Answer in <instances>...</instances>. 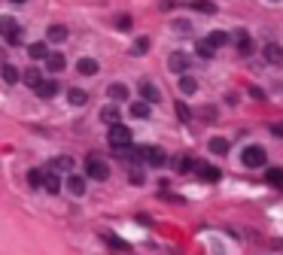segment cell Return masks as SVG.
<instances>
[{
  "mask_svg": "<svg viewBox=\"0 0 283 255\" xmlns=\"http://www.w3.org/2000/svg\"><path fill=\"white\" fill-rule=\"evenodd\" d=\"M101 119L107 122V125H116V122H119V106H116V103L104 106V109H101Z\"/></svg>",
  "mask_w": 283,
  "mask_h": 255,
  "instance_id": "cell-27",
  "label": "cell"
},
{
  "mask_svg": "<svg viewBox=\"0 0 283 255\" xmlns=\"http://www.w3.org/2000/svg\"><path fill=\"white\" fill-rule=\"evenodd\" d=\"M265 182L271 189H283V167H268L265 170Z\"/></svg>",
  "mask_w": 283,
  "mask_h": 255,
  "instance_id": "cell-15",
  "label": "cell"
},
{
  "mask_svg": "<svg viewBox=\"0 0 283 255\" xmlns=\"http://www.w3.org/2000/svg\"><path fill=\"white\" fill-rule=\"evenodd\" d=\"M198 176L204 179V182H216L219 179V167H213V164H198Z\"/></svg>",
  "mask_w": 283,
  "mask_h": 255,
  "instance_id": "cell-18",
  "label": "cell"
},
{
  "mask_svg": "<svg viewBox=\"0 0 283 255\" xmlns=\"http://www.w3.org/2000/svg\"><path fill=\"white\" fill-rule=\"evenodd\" d=\"M195 52H198V58H213V46H210L207 40H201V43H195Z\"/></svg>",
  "mask_w": 283,
  "mask_h": 255,
  "instance_id": "cell-33",
  "label": "cell"
},
{
  "mask_svg": "<svg viewBox=\"0 0 283 255\" xmlns=\"http://www.w3.org/2000/svg\"><path fill=\"white\" fill-rule=\"evenodd\" d=\"M98 61L95 58H79L76 61V73H82V76H95V73H98Z\"/></svg>",
  "mask_w": 283,
  "mask_h": 255,
  "instance_id": "cell-14",
  "label": "cell"
},
{
  "mask_svg": "<svg viewBox=\"0 0 283 255\" xmlns=\"http://www.w3.org/2000/svg\"><path fill=\"white\" fill-rule=\"evenodd\" d=\"M85 176H88V179H98V182H104V179L110 176L107 161H101V158H88V161H85Z\"/></svg>",
  "mask_w": 283,
  "mask_h": 255,
  "instance_id": "cell-2",
  "label": "cell"
},
{
  "mask_svg": "<svg viewBox=\"0 0 283 255\" xmlns=\"http://www.w3.org/2000/svg\"><path fill=\"white\" fill-rule=\"evenodd\" d=\"M131 116L134 119H149V103L146 100H134L131 103Z\"/></svg>",
  "mask_w": 283,
  "mask_h": 255,
  "instance_id": "cell-26",
  "label": "cell"
},
{
  "mask_svg": "<svg viewBox=\"0 0 283 255\" xmlns=\"http://www.w3.org/2000/svg\"><path fill=\"white\" fill-rule=\"evenodd\" d=\"M107 140H110L113 149H125V146L131 143V131H128L122 122H116V125H110V137H107Z\"/></svg>",
  "mask_w": 283,
  "mask_h": 255,
  "instance_id": "cell-1",
  "label": "cell"
},
{
  "mask_svg": "<svg viewBox=\"0 0 283 255\" xmlns=\"http://www.w3.org/2000/svg\"><path fill=\"white\" fill-rule=\"evenodd\" d=\"M241 161L247 164V167H262V164L268 161V155H265L262 146H247V149L241 152Z\"/></svg>",
  "mask_w": 283,
  "mask_h": 255,
  "instance_id": "cell-3",
  "label": "cell"
},
{
  "mask_svg": "<svg viewBox=\"0 0 283 255\" xmlns=\"http://www.w3.org/2000/svg\"><path fill=\"white\" fill-rule=\"evenodd\" d=\"M201 116H204V122H216V119H219V116H216V109H213V106H207V109H204V113H201Z\"/></svg>",
  "mask_w": 283,
  "mask_h": 255,
  "instance_id": "cell-38",
  "label": "cell"
},
{
  "mask_svg": "<svg viewBox=\"0 0 283 255\" xmlns=\"http://www.w3.org/2000/svg\"><path fill=\"white\" fill-rule=\"evenodd\" d=\"M168 67H171L174 73H180V76H183V73L192 67V58H189L186 52H171V58H168Z\"/></svg>",
  "mask_w": 283,
  "mask_h": 255,
  "instance_id": "cell-4",
  "label": "cell"
},
{
  "mask_svg": "<svg viewBox=\"0 0 283 255\" xmlns=\"http://www.w3.org/2000/svg\"><path fill=\"white\" fill-rule=\"evenodd\" d=\"M262 55H265V61H268V64H283V46L280 43H265Z\"/></svg>",
  "mask_w": 283,
  "mask_h": 255,
  "instance_id": "cell-6",
  "label": "cell"
},
{
  "mask_svg": "<svg viewBox=\"0 0 283 255\" xmlns=\"http://www.w3.org/2000/svg\"><path fill=\"white\" fill-rule=\"evenodd\" d=\"M140 152H143V164H152V167H162L165 164V152L158 146H140Z\"/></svg>",
  "mask_w": 283,
  "mask_h": 255,
  "instance_id": "cell-5",
  "label": "cell"
},
{
  "mask_svg": "<svg viewBox=\"0 0 283 255\" xmlns=\"http://www.w3.org/2000/svg\"><path fill=\"white\" fill-rule=\"evenodd\" d=\"M174 28L180 31V33H189V31H192V25H189V22H183V18H180V22H174Z\"/></svg>",
  "mask_w": 283,
  "mask_h": 255,
  "instance_id": "cell-39",
  "label": "cell"
},
{
  "mask_svg": "<svg viewBox=\"0 0 283 255\" xmlns=\"http://www.w3.org/2000/svg\"><path fill=\"white\" fill-rule=\"evenodd\" d=\"M52 170H55V173H67V170H73V158H70V155H58V158H52Z\"/></svg>",
  "mask_w": 283,
  "mask_h": 255,
  "instance_id": "cell-19",
  "label": "cell"
},
{
  "mask_svg": "<svg viewBox=\"0 0 283 255\" xmlns=\"http://www.w3.org/2000/svg\"><path fill=\"white\" fill-rule=\"evenodd\" d=\"M149 36H137V40H134V46H131V55H146L149 52Z\"/></svg>",
  "mask_w": 283,
  "mask_h": 255,
  "instance_id": "cell-31",
  "label": "cell"
},
{
  "mask_svg": "<svg viewBox=\"0 0 283 255\" xmlns=\"http://www.w3.org/2000/svg\"><path fill=\"white\" fill-rule=\"evenodd\" d=\"M6 43H9V46H22V28L15 31L12 36H6Z\"/></svg>",
  "mask_w": 283,
  "mask_h": 255,
  "instance_id": "cell-37",
  "label": "cell"
},
{
  "mask_svg": "<svg viewBox=\"0 0 283 255\" xmlns=\"http://www.w3.org/2000/svg\"><path fill=\"white\" fill-rule=\"evenodd\" d=\"M104 243L110 249H116V252H128V243L122 240V237H116V234H104Z\"/></svg>",
  "mask_w": 283,
  "mask_h": 255,
  "instance_id": "cell-25",
  "label": "cell"
},
{
  "mask_svg": "<svg viewBox=\"0 0 283 255\" xmlns=\"http://www.w3.org/2000/svg\"><path fill=\"white\" fill-rule=\"evenodd\" d=\"M43 176H46V173H43L40 167L28 170V186H31V189H43Z\"/></svg>",
  "mask_w": 283,
  "mask_h": 255,
  "instance_id": "cell-29",
  "label": "cell"
},
{
  "mask_svg": "<svg viewBox=\"0 0 283 255\" xmlns=\"http://www.w3.org/2000/svg\"><path fill=\"white\" fill-rule=\"evenodd\" d=\"M52 49H49V43H31L28 46V55H31V58L34 61H46V55H49Z\"/></svg>",
  "mask_w": 283,
  "mask_h": 255,
  "instance_id": "cell-17",
  "label": "cell"
},
{
  "mask_svg": "<svg viewBox=\"0 0 283 255\" xmlns=\"http://www.w3.org/2000/svg\"><path fill=\"white\" fill-rule=\"evenodd\" d=\"M0 76H3V82H6V85H15V82L22 79V76H19V70H15L12 64H0Z\"/></svg>",
  "mask_w": 283,
  "mask_h": 255,
  "instance_id": "cell-21",
  "label": "cell"
},
{
  "mask_svg": "<svg viewBox=\"0 0 283 255\" xmlns=\"http://www.w3.org/2000/svg\"><path fill=\"white\" fill-rule=\"evenodd\" d=\"M22 79H25V85H28V88H37V85L43 82V76H40V67H28Z\"/></svg>",
  "mask_w": 283,
  "mask_h": 255,
  "instance_id": "cell-22",
  "label": "cell"
},
{
  "mask_svg": "<svg viewBox=\"0 0 283 255\" xmlns=\"http://www.w3.org/2000/svg\"><path fill=\"white\" fill-rule=\"evenodd\" d=\"M140 97H143L146 103H158L162 100V91H158L152 82H140Z\"/></svg>",
  "mask_w": 283,
  "mask_h": 255,
  "instance_id": "cell-9",
  "label": "cell"
},
{
  "mask_svg": "<svg viewBox=\"0 0 283 255\" xmlns=\"http://www.w3.org/2000/svg\"><path fill=\"white\" fill-rule=\"evenodd\" d=\"M189 6L195 9V12H204V15H213V12H216V6L210 3V0H192Z\"/></svg>",
  "mask_w": 283,
  "mask_h": 255,
  "instance_id": "cell-28",
  "label": "cell"
},
{
  "mask_svg": "<svg viewBox=\"0 0 283 255\" xmlns=\"http://www.w3.org/2000/svg\"><path fill=\"white\" fill-rule=\"evenodd\" d=\"M131 182H134V186H140V182H143V173H140V170H131Z\"/></svg>",
  "mask_w": 283,
  "mask_h": 255,
  "instance_id": "cell-41",
  "label": "cell"
},
{
  "mask_svg": "<svg viewBox=\"0 0 283 255\" xmlns=\"http://www.w3.org/2000/svg\"><path fill=\"white\" fill-rule=\"evenodd\" d=\"M271 3H277V0H271Z\"/></svg>",
  "mask_w": 283,
  "mask_h": 255,
  "instance_id": "cell-45",
  "label": "cell"
},
{
  "mask_svg": "<svg viewBox=\"0 0 283 255\" xmlns=\"http://www.w3.org/2000/svg\"><path fill=\"white\" fill-rule=\"evenodd\" d=\"M271 134L274 137H283V125H271Z\"/></svg>",
  "mask_w": 283,
  "mask_h": 255,
  "instance_id": "cell-42",
  "label": "cell"
},
{
  "mask_svg": "<svg viewBox=\"0 0 283 255\" xmlns=\"http://www.w3.org/2000/svg\"><path fill=\"white\" fill-rule=\"evenodd\" d=\"M207 43L213 46V49H219V46L228 43V33H225V31H213V33H207Z\"/></svg>",
  "mask_w": 283,
  "mask_h": 255,
  "instance_id": "cell-30",
  "label": "cell"
},
{
  "mask_svg": "<svg viewBox=\"0 0 283 255\" xmlns=\"http://www.w3.org/2000/svg\"><path fill=\"white\" fill-rule=\"evenodd\" d=\"M235 40H238V52H241V55H253L256 46H253V40H250V33H247V31H238Z\"/></svg>",
  "mask_w": 283,
  "mask_h": 255,
  "instance_id": "cell-12",
  "label": "cell"
},
{
  "mask_svg": "<svg viewBox=\"0 0 283 255\" xmlns=\"http://www.w3.org/2000/svg\"><path fill=\"white\" fill-rule=\"evenodd\" d=\"M43 191H49V194H58V191H61V176H58L55 170H49V173L43 176Z\"/></svg>",
  "mask_w": 283,
  "mask_h": 255,
  "instance_id": "cell-10",
  "label": "cell"
},
{
  "mask_svg": "<svg viewBox=\"0 0 283 255\" xmlns=\"http://www.w3.org/2000/svg\"><path fill=\"white\" fill-rule=\"evenodd\" d=\"M195 167H198V161H192V158H183L180 164H177V170H180V173H192Z\"/></svg>",
  "mask_w": 283,
  "mask_h": 255,
  "instance_id": "cell-34",
  "label": "cell"
},
{
  "mask_svg": "<svg viewBox=\"0 0 283 255\" xmlns=\"http://www.w3.org/2000/svg\"><path fill=\"white\" fill-rule=\"evenodd\" d=\"M180 91H183L186 97H189V95H195V91H198V82H195V76H189V73H183V76H180Z\"/></svg>",
  "mask_w": 283,
  "mask_h": 255,
  "instance_id": "cell-23",
  "label": "cell"
},
{
  "mask_svg": "<svg viewBox=\"0 0 283 255\" xmlns=\"http://www.w3.org/2000/svg\"><path fill=\"white\" fill-rule=\"evenodd\" d=\"M34 91H37V95H40L43 100H52V97H55L58 91H61V85H58L55 79H49V82H40V85L34 88Z\"/></svg>",
  "mask_w": 283,
  "mask_h": 255,
  "instance_id": "cell-8",
  "label": "cell"
},
{
  "mask_svg": "<svg viewBox=\"0 0 283 255\" xmlns=\"http://www.w3.org/2000/svg\"><path fill=\"white\" fill-rule=\"evenodd\" d=\"M67 40V28L64 25H49L46 28V43H64Z\"/></svg>",
  "mask_w": 283,
  "mask_h": 255,
  "instance_id": "cell-11",
  "label": "cell"
},
{
  "mask_svg": "<svg viewBox=\"0 0 283 255\" xmlns=\"http://www.w3.org/2000/svg\"><path fill=\"white\" fill-rule=\"evenodd\" d=\"M67 100L73 103V106H85V103H88V91H82V88H70V91H67Z\"/></svg>",
  "mask_w": 283,
  "mask_h": 255,
  "instance_id": "cell-24",
  "label": "cell"
},
{
  "mask_svg": "<svg viewBox=\"0 0 283 255\" xmlns=\"http://www.w3.org/2000/svg\"><path fill=\"white\" fill-rule=\"evenodd\" d=\"M210 152H213V155H225L228 152V140L225 137H213V140H210Z\"/></svg>",
  "mask_w": 283,
  "mask_h": 255,
  "instance_id": "cell-32",
  "label": "cell"
},
{
  "mask_svg": "<svg viewBox=\"0 0 283 255\" xmlns=\"http://www.w3.org/2000/svg\"><path fill=\"white\" fill-rule=\"evenodd\" d=\"M15 31H19V22H15L12 15H3V18H0V36H3V40H6V36H12Z\"/></svg>",
  "mask_w": 283,
  "mask_h": 255,
  "instance_id": "cell-20",
  "label": "cell"
},
{
  "mask_svg": "<svg viewBox=\"0 0 283 255\" xmlns=\"http://www.w3.org/2000/svg\"><path fill=\"white\" fill-rule=\"evenodd\" d=\"M250 97H253V100H265V91H262V88H250Z\"/></svg>",
  "mask_w": 283,
  "mask_h": 255,
  "instance_id": "cell-40",
  "label": "cell"
},
{
  "mask_svg": "<svg viewBox=\"0 0 283 255\" xmlns=\"http://www.w3.org/2000/svg\"><path fill=\"white\" fill-rule=\"evenodd\" d=\"M46 70L49 73H61V70H67V58L61 52H49L46 55Z\"/></svg>",
  "mask_w": 283,
  "mask_h": 255,
  "instance_id": "cell-7",
  "label": "cell"
},
{
  "mask_svg": "<svg viewBox=\"0 0 283 255\" xmlns=\"http://www.w3.org/2000/svg\"><path fill=\"white\" fill-rule=\"evenodd\" d=\"M12 3H25V0H12Z\"/></svg>",
  "mask_w": 283,
  "mask_h": 255,
  "instance_id": "cell-44",
  "label": "cell"
},
{
  "mask_svg": "<svg viewBox=\"0 0 283 255\" xmlns=\"http://www.w3.org/2000/svg\"><path fill=\"white\" fill-rule=\"evenodd\" d=\"M107 95H110V100H128L131 91H128V85H125V82H113V85L107 88Z\"/></svg>",
  "mask_w": 283,
  "mask_h": 255,
  "instance_id": "cell-16",
  "label": "cell"
},
{
  "mask_svg": "<svg viewBox=\"0 0 283 255\" xmlns=\"http://www.w3.org/2000/svg\"><path fill=\"white\" fill-rule=\"evenodd\" d=\"M177 116H180L183 122H189V119H192V109H189L183 100H177Z\"/></svg>",
  "mask_w": 283,
  "mask_h": 255,
  "instance_id": "cell-36",
  "label": "cell"
},
{
  "mask_svg": "<svg viewBox=\"0 0 283 255\" xmlns=\"http://www.w3.org/2000/svg\"><path fill=\"white\" fill-rule=\"evenodd\" d=\"M67 191L73 194V197H82V194H85V176H76V173H73V176L67 179Z\"/></svg>",
  "mask_w": 283,
  "mask_h": 255,
  "instance_id": "cell-13",
  "label": "cell"
},
{
  "mask_svg": "<svg viewBox=\"0 0 283 255\" xmlns=\"http://www.w3.org/2000/svg\"><path fill=\"white\" fill-rule=\"evenodd\" d=\"M177 6V0H162V9H174Z\"/></svg>",
  "mask_w": 283,
  "mask_h": 255,
  "instance_id": "cell-43",
  "label": "cell"
},
{
  "mask_svg": "<svg viewBox=\"0 0 283 255\" xmlns=\"http://www.w3.org/2000/svg\"><path fill=\"white\" fill-rule=\"evenodd\" d=\"M116 28L119 31H131V15H125V12L116 15Z\"/></svg>",
  "mask_w": 283,
  "mask_h": 255,
  "instance_id": "cell-35",
  "label": "cell"
}]
</instances>
